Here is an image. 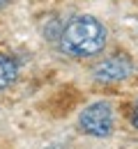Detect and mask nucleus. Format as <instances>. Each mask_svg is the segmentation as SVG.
<instances>
[{
    "label": "nucleus",
    "mask_w": 138,
    "mask_h": 149,
    "mask_svg": "<svg viewBox=\"0 0 138 149\" xmlns=\"http://www.w3.org/2000/svg\"><path fill=\"white\" fill-rule=\"evenodd\" d=\"M60 46L71 57H95L106 48V28L95 16H76L60 32Z\"/></svg>",
    "instance_id": "nucleus-1"
},
{
    "label": "nucleus",
    "mask_w": 138,
    "mask_h": 149,
    "mask_svg": "<svg viewBox=\"0 0 138 149\" xmlns=\"http://www.w3.org/2000/svg\"><path fill=\"white\" fill-rule=\"evenodd\" d=\"M5 2H7V0H0V7H2V5H5Z\"/></svg>",
    "instance_id": "nucleus-6"
},
{
    "label": "nucleus",
    "mask_w": 138,
    "mask_h": 149,
    "mask_svg": "<svg viewBox=\"0 0 138 149\" xmlns=\"http://www.w3.org/2000/svg\"><path fill=\"white\" fill-rule=\"evenodd\" d=\"M131 124L138 129V101H136V108H134V112H131Z\"/></svg>",
    "instance_id": "nucleus-5"
},
{
    "label": "nucleus",
    "mask_w": 138,
    "mask_h": 149,
    "mask_svg": "<svg viewBox=\"0 0 138 149\" xmlns=\"http://www.w3.org/2000/svg\"><path fill=\"white\" fill-rule=\"evenodd\" d=\"M92 71H95V78L101 83H118V80H124L134 71V64L127 55H111L106 60H101Z\"/></svg>",
    "instance_id": "nucleus-3"
},
{
    "label": "nucleus",
    "mask_w": 138,
    "mask_h": 149,
    "mask_svg": "<svg viewBox=\"0 0 138 149\" xmlns=\"http://www.w3.org/2000/svg\"><path fill=\"white\" fill-rule=\"evenodd\" d=\"M78 126L85 135L92 138H108L113 133V108L106 101H95L83 108L78 117Z\"/></svg>",
    "instance_id": "nucleus-2"
},
{
    "label": "nucleus",
    "mask_w": 138,
    "mask_h": 149,
    "mask_svg": "<svg viewBox=\"0 0 138 149\" xmlns=\"http://www.w3.org/2000/svg\"><path fill=\"white\" fill-rule=\"evenodd\" d=\"M16 76H19V67L12 57L0 55V90H7L16 83Z\"/></svg>",
    "instance_id": "nucleus-4"
}]
</instances>
